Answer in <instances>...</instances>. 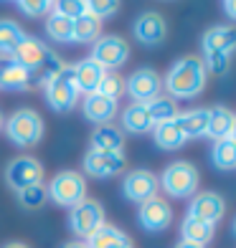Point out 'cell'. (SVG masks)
<instances>
[{
    "label": "cell",
    "instance_id": "27",
    "mask_svg": "<svg viewBox=\"0 0 236 248\" xmlns=\"http://www.w3.org/2000/svg\"><path fill=\"white\" fill-rule=\"evenodd\" d=\"M122 132L130 134H148L152 132V122L148 114V107L145 104H130L125 111H122Z\"/></svg>",
    "mask_w": 236,
    "mask_h": 248
},
{
    "label": "cell",
    "instance_id": "39",
    "mask_svg": "<svg viewBox=\"0 0 236 248\" xmlns=\"http://www.w3.org/2000/svg\"><path fill=\"white\" fill-rule=\"evenodd\" d=\"M226 8V13H229V18H236V3H226L223 5Z\"/></svg>",
    "mask_w": 236,
    "mask_h": 248
},
{
    "label": "cell",
    "instance_id": "5",
    "mask_svg": "<svg viewBox=\"0 0 236 248\" xmlns=\"http://www.w3.org/2000/svg\"><path fill=\"white\" fill-rule=\"evenodd\" d=\"M43 92H46V104L56 111V114L71 111L76 107V101H79V92H76V84H74L71 66H64V69L43 86Z\"/></svg>",
    "mask_w": 236,
    "mask_h": 248
},
{
    "label": "cell",
    "instance_id": "6",
    "mask_svg": "<svg viewBox=\"0 0 236 248\" xmlns=\"http://www.w3.org/2000/svg\"><path fill=\"white\" fill-rule=\"evenodd\" d=\"M89 59H92L94 63H99L104 71H117L130 59V43L122 36H115V33H109V36H99L92 43V53H89Z\"/></svg>",
    "mask_w": 236,
    "mask_h": 248
},
{
    "label": "cell",
    "instance_id": "9",
    "mask_svg": "<svg viewBox=\"0 0 236 248\" xmlns=\"http://www.w3.org/2000/svg\"><path fill=\"white\" fill-rule=\"evenodd\" d=\"M127 170V157L125 152H94L89 150L84 155V175L94 180L119 177Z\"/></svg>",
    "mask_w": 236,
    "mask_h": 248
},
{
    "label": "cell",
    "instance_id": "38",
    "mask_svg": "<svg viewBox=\"0 0 236 248\" xmlns=\"http://www.w3.org/2000/svg\"><path fill=\"white\" fill-rule=\"evenodd\" d=\"M16 8L23 16H28V18H41V16L51 13L53 3H46V0H36V3H31V0H20V3H16Z\"/></svg>",
    "mask_w": 236,
    "mask_h": 248
},
{
    "label": "cell",
    "instance_id": "21",
    "mask_svg": "<svg viewBox=\"0 0 236 248\" xmlns=\"http://www.w3.org/2000/svg\"><path fill=\"white\" fill-rule=\"evenodd\" d=\"M0 89L5 92H28V69L13 59H0Z\"/></svg>",
    "mask_w": 236,
    "mask_h": 248
},
{
    "label": "cell",
    "instance_id": "12",
    "mask_svg": "<svg viewBox=\"0 0 236 248\" xmlns=\"http://www.w3.org/2000/svg\"><path fill=\"white\" fill-rule=\"evenodd\" d=\"M137 220L148 233H160L168 231L173 223V208L165 198H152L148 202H142L137 210Z\"/></svg>",
    "mask_w": 236,
    "mask_h": 248
},
{
    "label": "cell",
    "instance_id": "18",
    "mask_svg": "<svg viewBox=\"0 0 236 248\" xmlns=\"http://www.w3.org/2000/svg\"><path fill=\"white\" fill-rule=\"evenodd\" d=\"M49 51H51V48H49L41 38H36V36H31V33H26L23 41H20L18 46H16V51H13V56H10V59H13L16 63H20L23 69L31 71V69H36V66L43 61V56H46Z\"/></svg>",
    "mask_w": 236,
    "mask_h": 248
},
{
    "label": "cell",
    "instance_id": "14",
    "mask_svg": "<svg viewBox=\"0 0 236 248\" xmlns=\"http://www.w3.org/2000/svg\"><path fill=\"white\" fill-rule=\"evenodd\" d=\"M132 33H135V38H137L142 46H157V43H163L165 36H168V23H165V18L160 13L148 10V13L135 18Z\"/></svg>",
    "mask_w": 236,
    "mask_h": 248
},
{
    "label": "cell",
    "instance_id": "25",
    "mask_svg": "<svg viewBox=\"0 0 236 248\" xmlns=\"http://www.w3.org/2000/svg\"><path fill=\"white\" fill-rule=\"evenodd\" d=\"M213 233H216V225L203 223V220L183 218V223H181V241L183 243H193V246L206 248L213 241Z\"/></svg>",
    "mask_w": 236,
    "mask_h": 248
},
{
    "label": "cell",
    "instance_id": "2",
    "mask_svg": "<svg viewBox=\"0 0 236 248\" xmlns=\"http://www.w3.org/2000/svg\"><path fill=\"white\" fill-rule=\"evenodd\" d=\"M3 129H5L8 140L13 142L16 147L31 150L43 140L46 124H43V117L36 109H18L3 122Z\"/></svg>",
    "mask_w": 236,
    "mask_h": 248
},
{
    "label": "cell",
    "instance_id": "32",
    "mask_svg": "<svg viewBox=\"0 0 236 248\" xmlns=\"http://www.w3.org/2000/svg\"><path fill=\"white\" fill-rule=\"evenodd\" d=\"M211 162H213V167H219V170H223V172L234 170L236 167V142H234V137L231 140H219L216 144H213Z\"/></svg>",
    "mask_w": 236,
    "mask_h": 248
},
{
    "label": "cell",
    "instance_id": "35",
    "mask_svg": "<svg viewBox=\"0 0 236 248\" xmlns=\"http://www.w3.org/2000/svg\"><path fill=\"white\" fill-rule=\"evenodd\" d=\"M203 69L206 74H216V76H223L229 71V63H231V56L229 53H203Z\"/></svg>",
    "mask_w": 236,
    "mask_h": 248
},
{
    "label": "cell",
    "instance_id": "36",
    "mask_svg": "<svg viewBox=\"0 0 236 248\" xmlns=\"http://www.w3.org/2000/svg\"><path fill=\"white\" fill-rule=\"evenodd\" d=\"M119 10V3H115V0H89L86 3V13L94 16L97 20H104L109 16H115Z\"/></svg>",
    "mask_w": 236,
    "mask_h": 248
},
{
    "label": "cell",
    "instance_id": "40",
    "mask_svg": "<svg viewBox=\"0 0 236 248\" xmlns=\"http://www.w3.org/2000/svg\"><path fill=\"white\" fill-rule=\"evenodd\" d=\"M64 248H86V243L84 241H71V243H66Z\"/></svg>",
    "mask_w": 236,
    "mask_h": 248
},
{
    "label": "cell",
    "instance_id": "30",
    "mask_svg": "<svg viewBox=\"0 0 236 248\" xmlns=\"http://www.w3.org/2000/svg\"><path fill=\"white\" fill-rule=\"evenodd\" d=\"M99 36H102V20H97L94 16H79L74 20V36L71 43H94Z\"/></svg>",
    "mask_w": 236,
    "mask_h": 248
},
{
    "label": "cell",
    "instance_id": "31",
    "mask_svg": "<svg viewBox=\"0 0 236 248\" xmlns=\"http://www.w3.org/2000/svg\"><path fill=\"white\" fill-rule=\"evenodd\" d=\"M46 36L56 43H71V36H74V20L71 18H64L59 13H49L46 18Z\"/></svg>",
    "mask_w": 236,
    "mask_h": 248
},
{
    "label": "cell",
    "instance_id": "10",
    "mask_svg": "<svg viewBox=\"0 0 236 248\" xmlns=\"http://www.w3.org/2000/svg\"><path fill=\"white\" fill-rule=\"evenodd\" d=\"M5 183H8V187H13L16 193L28 187V185H38V183H43V165L31 155L13 157L5 167Z\"/></svg>",
    "mask_w": 236,
    "mask_h": 248
},
{
    "label": "cell",
    "instance_id": "23",
    "mask_svg": "<svg viewBox=\"0 0 236 248\" xmlns=\"http://www.w3.org/2000/svg\"><path fill=\"white\" fill-rule=\"evenodd\" d=\"M61 69H64L61 56L53 53V51H49L46 56H43V61L36 66V69L28 71V89H43Z\"/></svg>",
    "mask_w": 236,
    "mask_h": 248
},
{
    "label": "cell",
    "instance_id": "24",
    "mask_svg": "<svg viewBox=\"0 0 236 248\" xmlns=\"http://www.w3.org/2000/svg\"><path fill=\"white\" fill-rule=\"evenodd\" d=\"M178 124H181L185 140L206 137V129H208V109L196 107V109L181 111V114H178Z\"/></svg>",
    "mask_w": 236,
    "mask_h": 248
},
{
    "label": "cell",
    "instance_id": "8",
    "mask_svg": "<svg viewBox=\"0 0 236 248\" xmlns=\"http://www.w3.org/2000/svg\"><path fill=\"white\" fill-rule=\"evenodd\" d=\"M163 92V78L155 69H137L127 76L125 81V94L132 99L130 104H148L155 96H160Z\"/></svg>",
    "mask_w": 236,
    "mask_h": 248
},
{
    "label": "cell",
    "instance_id": "7",
    "mask_svg": "<svg viewBox=\"0 0 236 248\" xmlns=\"http://www.w3.org/2000/svg\"><path fill=\"white\" fill-rule=\"evenodd\" d=\"M99 225H104V205L94 198H84L69 208V228L76 238H89Z\"/></svg>",
    "mask_w": 236,
    "mask_h": 248
},
{
    "label": "cell",
    "instance_id": "34",
    "mask_svg": "<svg viewBox=\"0 0 236 248\" xmlns=\"http://www.w3.org/2000/svg\"><path fill=\"white\" fill-rule=\"evenodd\" d=\"M97 94L117 101L122 94H125V78H122L117 71H107L104 78H102V84H99V89H97Z\"/></svg>",
    "mask_w": 236,
    "mask_h": 248
},
{
    "label": "cell",
    "instance_id": "37",
    "mask_svg": "<svg viewBox=\"0 0 236 248\" xmlns=\"http://www.w3.org/2000/svg\"><path fill=\"white\" fill-rule=\"evenodd\" d=\"M53 13L76 20L79 16L86 13V3L84 0H59V3H53Z\"/></svg>",
    "mask_w": 236,
    "mask_h": 248
},
{
    "label": "cell",
    "instance_id": "28",
    "mask_svg": "<svg viewBox=\"0 0 236 248\" xmlns=\"http://www.w3.org/2000/svg\"><path fill=\"white\" fill-rule=\"evenodd\" d=\"M23 36H26V31L20 28L16 20L0 18V59H10L16 46L23 41Z\"/></svg>",
    "mask_w": 236,
    "mask_h": 248
},
{
    "label": "cell",
    "instance_id": "17",
    "mask_svg": "<svg viewBox=\"0 0 236 248\" xmlns=\"http://www.w3.org/2000/svg\"><path fill=\"white\" fill-rule=\"evenodd\" d=\"M236 134V114L223 107V104H216L208 109V129H206V137H213V140H231Z\"/></svg>",
    "mask_w": 236,
    "mask_h": 248
},
{
    "label": "cell",
    "instance_id": "19",
    "mask_svg": "<svg viewBox=\"0 0 236 248\" xmlns=\"http://www.w3.org/2000/svg\"><path fill=\"white\" fill-rule=\"evenodd\" d=\"M203 53H231L236 46V31L231 26H213L203 33Z\"/></svg>",
    "mask_w": 236,
    "mask_h": 248
},
{
    "label": "cell",
    "instance_id": "15",
    "mask_svg": "<svg viewBox=\"0 0 236 248\" xmlns=\"http://www.w3.org/2000/svg\"><path fill=\"white\" fill-rule=\"evenodd\" d=\"M71 71H74V84H76V92L79 94H94L99 84H102V78H104V69L99 63H94L92 59H82V61H76L71 66Z\"/></svg>",
    "mask_w": 236,
    "mask_h": 248
},
{
    "label": "cell",
    "instance_id": "20",
    "mask_svg": "<svg viewBox=\"0 0 236 248\" xmlns=\"http://www.w3.org/2000/svg\"><path fill=\"white\" fill-rule=\"evenodd\" d=\"M94 152H125V132L115 124H102L92 132Z\"/></svg>",
    "mask_w": 236,
    "mask_h": 248
},
{
    "label": "cell",
    "instance_id": "3",
    "mask_svg": "<svg viewBox=\"0 0 236 248\" xmlns=\"http://www.w3.org/2000/svg\"><path fill=\"white\" fill-rule=\"evenodd\" d=\"M198 183H201V175L196 170V165H190L185 160L168 165L163 175H157V185L165 190L168 198H193Z\"/></svg>",
    "mask_w": 236,
    "mask_h": 248
},
{
    "label": "cell",
    "instance_id": "41",
    "mask_svg": "<svg viewBox=\"0 0 236 248\" xmlns=\"http://www.w3.org/2000/svg\"><path fill=\"white\" fill-rule=\"evenodd\" d=\"M175 248H201V246H193V243H183V241H181V243H178Z\"/></svg>",
    "mask_w": 236,
    "mask_h": 248
},
{
    "label": "cell",
    "instance_id": "44",
    "mask_svg": "<svg viewBox=\"0 0 236 248\" xmlns=\"http://www.w3.org/2000/svg\"><path fill=\"white\" fill-rule=\"evenodd\" d=\"M122 248H132V246H130V243H127V246H122Z\"/></svg>",
    "mask_w": 236,
    "mask_h": 248
},
{
    "label": "cell",
    "instance_id": "29",
    "mask_svg": "<svg viewBox=\"0 0 236 248\" xmlns=\"http://www.w3.org/2000/svg\"><path fill=\"white\" fill-rule=\"evenodd\" d=\"M148 114H150V122H152V127H157V124H163V122H170L175 119L178 114H181V109H178V101H173L170 96H155L152 101H148Z\"/></svg>",
    "mask_w": 236,
    "mask_h": 248
},
{
    "label": "cell",
    "instance_id": "43",
    "mask_svg": "<svg viewBox=\"0 0 236 248\" xmlns=\"http://www.w3.org/2000/svg\"><path fill=\"white\" fill-rule=\"evenodd\" d=\"M3 122H5V117H3V114H0V129H3Z\"/></svg>",
    "mask_w": 236,
    "mask_h": 248
},
{
    "label": "cell",
    "instance_id": "33",
    "mask_svg": "<svg viewBox=\"0 0 236 248\" xmlns=\"http://www.w3.org/2000/svg\"><path fill=\"white\" fill-rule=\"evenodd\" d=\"M18 205L26 208V210H38L49 202V193H46V185L38 183V185H28L23 190H18Z\"/></svg>",
    "mask_w": 236,
    "mask_h": 248
},
{
    "label": "cell",
    "instance_id": "1",
    "mask_svg": "<svg viewBox=\"0 0 236 248\" xmlns=\"http://www.w3.org/2000/svg\"><path fill=\"white\" fill-rule=\"evenodd\" d=\"M206 81L208 74L203 69V61L198 56H183L168 69L163 86L173 101H181V99H196L206 89Z\"/></svg>",
    "mask_w": 236,
    "mask_h": 248
},
{
    "label": "cell",
    "instance_id": "42",
    "mask_svg": "<svg viewBox=\"0 0 236 248\" xmlns=\"http://www.w3.org/2000/svg\"><path fill=\"white\" fill-rule=\"evenodd\" d=\"M3 248H28L26 243H8V246H3Z\"/></svg>",
    "mask_w": 236,
    "mask_h": 248
},
{
    "label": "cell",
    "instance_id": "11",
    "mask_svg": "<svg viewBox=\"0 0 236 248\" xmlns=\"http://www.w3.org/2000/svg\"><path fill=\"white\" fill-rule=\"evenodd\" d=\"M157 190H160V185H157L155 172H150V170H130V172H125L122 193H125V198L130 202L142 205V202L157 198Z\"/></svg>",
    "mask_w": 236,
    "mask_h": 248
},
{
    "label": "cell",
    "instance_id": "4",
    "mask_svg": "<svg viewBox=\"0 0 236 248\" xmlns=\"http://www.w3.org/2000/svg\"><path fill=\"white\" fill-rule=\"evenodd\" d=\"M46 193H49V200H53L56 205L74 208L76 202H82L86 198V177L76 170H61L59 175H53Z\"/></svg>",
    "mask_w": 236,
    "mask_h": 248
},
{
    "label": "cell",
    "instance_id": "26",
    "mask_svg": "<svg viewBox=\"0 0 236 248\" xmlns=\"http://www.w3.org/2000/svg\"><path fill=\"white\" fill-rule=\"evenodd\" d=\"M84 243H86V248H122V246L130 243V238H127L125 231L104 223V225H99Z\"/></svg>",
    "mask_w": 236,
    "mask_h": 248
},
{
    "label": "cell",
    "instance_id": "16",
    "mask_svg": "<svg viewBox=\"0 0 236 248\" xmlns=\"http://www.w3.org/2000/svg\"><path fill=\"white\" fill-rule=\"evenodd\" d=\"M117 109H119L117 101H112V99L97 94V92L84 96V101H82L84 117L92 122V124H97V127H102V124H112V119H115V114H117Z\"/></svg>",
    "mask_w": 236,
    "mask_h": 248
},
{
    "label": "cell",
    "instance_id": "13",
    "mask_svg": "<svg viewBox=\"0 0 236 248\" xmlns=\"http://www.w3.org/2000/svg\"><path fill=\"white\" fill-rule=\"evenodd\" d=\"M223 213H226V200H223L219 193H196L193 200L188 205V216L185 218H193V220H203V223H211L216 225Z\"/></svg>",
    "mask_w": 236,
    "mask_h": 248
},
{
    "label": "cell",
    "instance_id": "22",
    "mask_svg": "<svg viewBox=\"0 0 236 248\" xmlns=\"http://www.w3.org/2000/svg\"><path fill=\"white\" fill-rule=\"evenodd\" d=\"M152 140H155L157 147H160V150H168V152L181 150L183 144L188 142L185 134H183V129H181V124H178V117L170 119V122L157 124V127H152Z\"/></svg>",
    "mask_w": 236,
    "mask_h": 248
}]
</instances>
